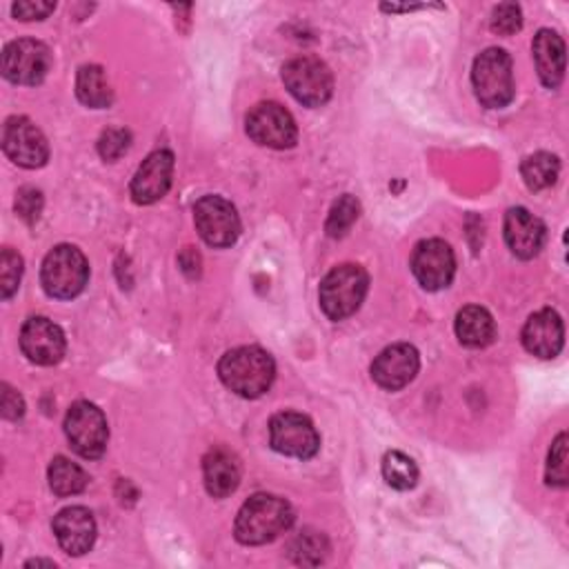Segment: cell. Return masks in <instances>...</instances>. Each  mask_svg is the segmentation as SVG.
<instances>
[{
	"label": "cell",
	"instance_id": "1",
	"mask_svg": "<svg viewBox=\"0 0 569 569\" xmlns=\"http://www.w3.org/2000/svg\"><path fill=\"white\" fill-rule=\"evenodd\" d=\"M293 525L291 505L273 493L251 496L236 516V538L242 545H264Z\"/></svg>",
	"mask_w": 569,
	"mask_h": 569
},
{
	"label": "cell",
	"instance_id": "2",
	"mask_svg": "<svg viewBox=\"0 0 569 569\" xmlns=\"http://www.w3.org/2000/svg\"><path fill=\"white\" fill-rule=\"evenodd\" d=\"M218 376L233 393L242 398H258L271 387L276 365L260 347H236L220 358Z\"/></svg>",
	"mask_w": 569,
	"mask_h": 569
},
{
	"label": "cell",
	"instance_id": "3",
	"mask_svg": "<svg viewBox=\"0 0 569 569\" xmlns=\"http://www.w3.org/2000/svg\"><path fill=\"white\" fill-rule=\"evenodd\" d=\"M369 276L360 264H338L320 282V307L327 318L345 320L356 313L367 296Z\"/></svg>",
	"mask_w": 569,
	"mask_h": 569
},
{
	"label": "cell",
	"instance_id": "4",
	"mask_svg": "<svg viewBox=\"0 0 569 569\" xmlns=\"http://www.w3.org/2000/svg\"><path fill=\"white\" fill-rule=\"evenodd\" d=\"M473 93L487 109H502L513 100V67L505 49H485L471 67Z\"/></svg>",
	"mask_w": 569,
	"mask_h": 569
},
{
	"label": "cell",
	"instance_id": "5",
	"mask_svg": "<svg viewBox=\"0 0 569 569\" xmlns=\"http://www.w3.org/2000/svg\"><path fill=\"white\" fill-rule=\"evenodd\" d=\"M89 280V262L84 253L73 244L53 247L40 269L42 289L58 300L76 298Z\"/></svg>",
	"mask_w": 569,
	"mask_h": 569
},
{
	"label": "cell",
	"instance_id": "6",
	"mask_svg": "<svg viewBox=\"0 0 569 569\" xmlns=\"http://www.w3.org/2000/svg\"><path fill=\"white\" fill-rule=\"evenodd\" d=\"M282 82L289 93L307 107H322L333 93V76L329 67L311 56L289 60L282 67Z\"/></svg>",
	"mask_w": 569,
	"mask_h": 569
},
{
	"label": "cell",
	"instance_id": "7",
	"mask_svg": "<svg viewBox=\"0 0 569 569\" xmlns=\"http://www.w3.org/2000/svg\"><path fill=\"white\" fill-rule=\"evenodd\" d=\"M64 433L73 451L87 460L100 458L107 449V440H109L107 418L96 405L87 400H80L69 407L64 418Z\"/></svg>",
	"mask_w": 569,
	"mask_h": 569
},
{
	"label": "cell",
	"instance_id": "8",
	"mask_svg": "<svg viewBox=\"0 0 569 569\" xmlns=\"http://www.w3.org/2000/svg\"><path fill=\"white\" fill-rule=\"evenodd\" d=\"M193 222L209 247H231L240 236L238 211L222 196H202L193 204Z\"/></svg>",
	"mask_w": 569,
	"mask_h": 569
},
{
	"label": "cell",
	"instance_id": "9",
	"mask_svg": "<svg viewBox=\"0 0 569 569\" xmlns=\"http://www.w3.org/2000/svg\"><path fill=\"white\" fill-rule=\"evenodd\" d=\"M269 442L278 453L291 458H313L320 449V436L313 422L298 411H280L269 422Z\"/></svg>",
	"mask_w": 569,
	"mask_h": 569
},
{
	"label": "cell",
	"instance_id": "10",
	"mask_svg": "<svg viewBox=\"0 0 569 569\" xmlns=\"http://www.w3.org/2000/svg\"><path fill=\"white\" fill-rule=\"evenodd\" d=\"M49 69L51 51L40 40H13L2 51V76L13 84H40Z\"/></svg>",
	"mask_w": 569,
	"mask_h": 569
},
{
	"label": "cell",
	"instance_id": "11",
	"mask_svg": "<svg viewBox=\"0 0 569 569\" xmlns=\"http://www.w3.org/2000/svg\"><path fill=\"white\" fill-rule=\"evenodd\" d=\"M247 133L253 142L271 149H289L298 140L293 116L278 102H260L247 113Z\"/></svg>",
	"mask_w": 569,
	"mask_h": 569
},
{
	"label": "cell",
	"instance_id": "12",
	"mask_svg": "<svg viewBox=\"0 0 569 569\" xmlns=\"http://www.w3.org/2000/svg\"><path fill=\"white\" fill-rule=\"evenodd\" d=\"M2 149L11 162L24 169H38L49 160L44 133L24 116L7 118L2 127Z\"/></svg>",
	"mask_w": 569,
	"mask_h": 569
},
{
	"label": "cell",
	"instance_id": "13",
	"mask_svg": "<svg viewBox=\"0 0 569 569\" xmlns=\"http://www.w3.org/2000/svg\"><path fill=\"white\" fill-rule=\"evenodd\" d=\"M411 271L420 287L427 291H440L451 284L456 273V256L445 240L429 238L416 244L411 256Z\"/></svg>",
	"mask_w": 569,
	"mask_h": 569
},
{
	"label": "cell",
	"instance_id": "14",
	"mask_svg": "<svg viewBox=\"0 0 569 569\" xmlns=\"http://www.w3.org/2000/svg\"><path fill=\"white\" fill-rule=\"evenodd\" d=\"M20 349L31 362L49 367L62 360L67 342L62 329L53 320L33 316L20 329Z\"/></svg>",
	"mask_w": 569,
	"mask_h": 569
},
{
	"label": "cell",
	"instance_id": "15",
	"mask_svg": "<svg viewBox=\"0 0 569 569\" xmlns=\"http://www.w3.org/2000/svg\"><path fill=\"white\" fill-rule=\"evenodd\" d=\"M420 369V358L416 347L407 342L391 345L382 349L376 360L371 362V378L376 380L378 387L387 391H398L407 387Z\"/></svg>",
	"mask_w": 569,
	"mask_h": 569
},
{
	"label": "cell",
	"instance_id": "16",
	"mask_svg": "<svg viewBox=\"0 0 569 569\" xmlns=\"http://www.w3.org/2000/svg\"><path fill=\"white\" fill-rule=\"evenodd\" d=\"M171 176H173V153L167 149H158L149 153L131 180V198L138 204H151L160 200L171 187Z\"/></svg>",
	"mask_w": 569,
	"mask_h": 569
},
{
	"label": "cell",
	"instance_id": "17",
	"mask_svg": "<svg viewBox=\"0 0 569 569\" xmlns=\"http://www.w3.org/2000/svg\"><path fill=\"white\" fill-rule=\"evenodd\" d=\"M547 240V229L540 218H536L525 207H511L505 213V242L509 251L520 258L529 260L540 253Z\"/></svg>",
	"mask_w": 569,
	"mask_h": 569
},
{
	"label": "cell",
	"instance_id": "18",
	"mask_svg": "<svg viewBox=\"0 0 569 569\" xmlns=\"http://www.w3.org/2000/svg\"><path fill=\"white\" fill-rule=\"evenodd\" d=\"M53 533L64 553L82 556L93 547L96 520L87 507H64L53 518Z\"/></svg>",
	"mask_w": 569,
	"mask_h": 569
},
{
	"label": "cell",
	"instance_id": "19",
	"mask_svg": "<svg viewBox=\"0 0 569 569\" xmlns=\"http://www.w3.org/2000/svg\"><path fill=\"white\" fill-rule=\"evenodd\" d=\"M565 342V327L553 309L531 313L522 327V345L538 358H556Z\"/></svg>",
	"mask_w": 569,
	"mask_h": 569
},
{
	"label": "cell",
	"instance_id": "20",
	"mask_svg": "<svg viewBox=\"0 0 569 569\" xmlns=\"http://www.w3.org/2000/svg\"><path fill=\"white\" fill-rule=\"evenodd\" d=\"M202 478L209 496L227 498L240 485V465L224 447H213L202 458Z\"/></svg>",
	"mask_w": 569,
	"mask_h": 569
},
{
	"label": "cell",
	"instance_id": "21",
	"mask_svg": "<svg viewBox=\"0 0 569 569\" xmlns=\"http://www.w3.org/2000/svg\"><path fill=\"white\" fill-rule=\"evenodd\" d=\"M533 60L545 87L556 89L565 78V42L551 29H540L533 38Z\"/></svg>",
	"mask_w": 569,
	"mask_h": 569
},
{
	"label": "cell",
	"instance_id": "22",
	"mask_svg": "<svg viewBox=\"0 0 569 569\" xmlns=\"http://www.w3.org/2000/svg\"><path fill=\"white\" fill-rule=\"evenodd\" d=\"M456 336H458L460 345L480 349V347H487L493 342L496 322L485 307L469 305V307H462L456 316Z\"/></svg>",
	"mask_w": 569,
	"mask_h": 569
},
{
	"label": "cell",
	"instance_id": "23",
	"mask_svg": "<svg viewBox=\"0 0 569 569\" xmlns=\"http://www.w3.org/2000/svg\"><path fill=\"white\" fill-rule=\"evenodd\" d=\"M76 93L82 104L91 109H102L109 107L113 100L111 84L107 80V73L98 64H84L78 69L76 76Z\"/></svg>",
	"mask_w": 569,
	"mask_h": 569
},
{
	"label": "cell",
	"instance_id": "24",
	"mask_svg": "<svg viewBox=\"0 0 569 569\" xmlns=\"http://www.w3.org/2000/svg\"><path fill=\"white\" fill-rule=\"evenodd\" d=\"M560 160L549 151H536L520 162V176L531 191H542L558 180Z\"/></svg>",
	"mask_w": 569,
	"mask_h": 569
},
{
	"label": "cell",
	"instance_id": "25",
	"mask_svg": "<svg viewBox=\"0 0 569 569\" xmlns=\"http://www.w3.org/2000/svg\"><path fill=\"white\" fill-rule=\"evenodd\" d=\"M89 478L84 469L64 456H56L49 465V487L56 496H76L84 491Z\"/></svg>",
	"mask_w": 569,
	"mask_h": 569
},
{
	"label": "cell",
	"instance_id": "26",
	"mask_svg": "<svg viewBox=\"0 0 569 569\" xmlns=\"http://www.w3.org/2000/svg\"><path fill=\"white\" fill-rule=\"evenodd\" d=\"M382 478L389 487L398 491L413 489L418 482L416 462L402 451H387L382 458Z\"/></svg>",
	"mask_w": 569,
	"mask_h": 569
},
{
	"label": "cell",
	"instance_id": "27",
	"mask_svg": "<svg viewBox=\"0 0 569 569\" xmlns=\"http://www.w3.org/2000/svg\"><path fill=\"white\" fill-rule=\"evenodd\" d=\"M327 551H329L327 538L320 531H311V529L300 531L289 547V553L298 565H320Z\"/></svg>",
	"mask_w": 569,
	"mask_h": 569
},
{
	"label": "cell",
	"instance_id": "28",
	"mask_svg": "<svg viewBox=\"0 0 569 569\" xmlns=\"http://www.w3.org/2000/svg\"><path fill=\"white\" fill-rule=\"evenodd\" d=\"M358 213H360L358 200H356L353 196H349V193L340 196V198L333 202L331 211H329L327 227H325L327 233H329L331 238L345 236V233L351 229V224L358 220Z\"/></svg>",
	"mask_w": 569,
	"mask_h": 569
},
{
	"label": "cell",
	"instance_id": "29",
	"mask_svg": "<svg viewBox=\"0 0 569 569\" xmlns=\"http://www.w3.org/2000/svg\"><path fill=\"white\" fill-rule=\"evenodd\" d=\"M547 485L549 487H567L569 471H567V433H558L553 440L549 456H547Z\"/></svg>",
	"mask_w": 569,
	"mask_h": 569
},
{
	"label": "cell",
	"instance_id": "30",
	"mask_svg": "<svg viewBox=\"0 0 569 569\" xmlns=\"http://www.w3.org/2000/svg\"><path fill=\"white\" fill-rule=\"evenodd\" d=\"M20 276H22V258L4 247L0 253V293L2 298H11L20 284Z\"/></svg>",
	"mask_w": 569,
	"mask_h": 569
},
{
	"label": "cell",
	"instance_id": "31",
	"mask_svg": "<svg viewBox=\"0 0 569 569\" xmlns=\"http://www.w3.org/2000/svg\"><path fill=\"white\" fill-rule=\"evenodd\" d=\"M489 24H491V31H496L500 36H511L522 27V11L513 2H502V4L493 7Z\"/></svg>",
	"mask_w": 569,
	"mask_h": 569
},
{
	"label": "cell",
	"instance_id": "32",
	"mask_svg": "<svg viewBox=\"0 0 569 569\" xmlns=\"http://www.w3.org/2000/svg\"><path fill=\"white\" fill-rule=\"evenodd\" d=\"M129 131L124 129H107L98 140V151L104 160H116L129 149Z\"/></svg>",
	"mask_w": 569,
	"mask_h": 569
},
{
	"label": "cell",
	"instance_id": "33",
	"mask_svg": "<svg viewBox=\"0 0 569 569\" xmlns=\"http://www.w3.org/2000/svg\"><path fill=\"white\" fill-rule=\"evenodd\" d=\"M40 209H42V196L38 189L33 187H24L18 191V198H16V211L22 220L27 222H36L38 216H40Z\"/></svg>",
	"mask_w": 569,
	"mask_h": 569
},
{
	"label": "cell",
	"instance_id": "34",
	"mask_svg": "<svg viewBox=\"0 0 569 569\" xmlns=\"http://www.w3.org/2000/svg\"><path fill=\"white\" fill-rule=\"evenodd\" d=\"M56 9V2H42V0H24V2H13L11 11L20 20H42Z\"/></svg>",
	"mask_w": 569,
	"mask_h": 569
},
{
	"label": "cell",
	"instance_id": "35",
	"mask_svg": "<svg viewBox=\"0 0 569 569\" xmlns=\"http://www.w3.org/2000/svg\"><path fill=\"white\" fill-rule=\"evenodd\" d=\"M0 409H2V416L7 420H18L22 413H24V400L22 396L9 387L7 382L2 385V393H0Z\"/></svg>",
	"mask_w": 569,
	"mask_h": 569
}]
</instances>
